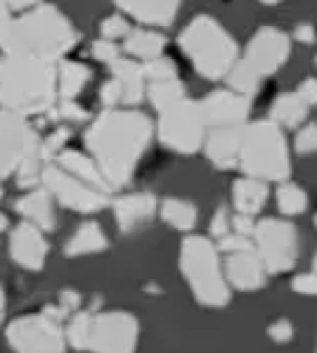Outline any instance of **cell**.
<instances>
[{
    "mask_svg": "<svg viewBox=\"0 0 317 353\" xmlns=\"http://www.w3.org/2000/svg\"><path fill=\"white\" fill-rule=\"evenodd\" d=\"M152 135L154 123L142 112L107 110L90 123L85 130V148L109 188H123L133 178Z\"/></svg>",
    "mask_w": 317,
    "mask_h": 353,
    "instance_id": "1",
    "label": "cell"
},
{
    "mask_svg": "<svg viewBox=\"0 0 317 353\" xmlns=\"http://www.w3.org/2000/svg\"><path fill=\"white\" fill-rule=\"evenodd\" d=\"M79 41L71 21L54 5H34L19 17L0 21V50L59 64Z\"/></svg>",
    "mask_w": 317,
    "mask_h": 353,
    "instance_id": "2",
    "label": "cell"
},
{
    "mask_svg": "<svg viewBox=\"0 0 317 353\" xmlns=\"http://www.w3.org/2000/svg\"><path fill=\"white\" fill-rule=\"evenodd\" d=\"M57 102V64L34 57H0V107L17 117L50 112Z\"/></svg>",
    "mask_w": 317,
    "mask_h": 353,
    "instance_id": "3",
    "label": "cell"
},
{
    "mask_svg": "<svg viewBox=\"0 0 317 353\" xmlns=\"http://www.w3.org/2000/svg\"><path fill=\"white\" fill-rule=\"evenodd\" d=\"M183 52L204 79H225L239 59L237 43L232 36L209 14H199L190 21L178 38Z\"/></svg>",
    "mask_w": 317,
    "mask_h": 353,
    "instance_id": "4",
    "label": "cell"
},
{
    "mask_svg": "<svg viewBox=\"0 0 317 353\" xmlns=\"http://www.w3.org/2000/svg\"><path fill=\"white\" fill-rule=\"evenodd\" d=\"M180 270L196 301L206 308H223L229 301V285L221 252L209 237L190 235L180 247Z\"/></svg>",
    "mask_w": 317,
    "mask_h": 353,
    "instance_id": "5",
    "label": "cell"
},
{
    "mask_svg": "<svg viewBox=\"0 0 317 353\" xmlns=\"http://www.w3.org/2000/svg\"><path fill=\"white\" fill-rule=\"evenodd\" d=\"M239 168L247 173V178H256L260 183L287 181L292 173V159L287 138L277 123L270 119L247 123L239 150Z\"/></svg>",
    "mask_w": 317,
    "mask_h": 353,
    "instance_id": "6",
    "label": "cell"
},
{
    "mask_svg": "<svg viewBox=\"0 0 317 353\" xmlns=\"http://www.w3.org/2000/svg\"><path fill=\"white\" fill-rule=\"evenodd\" d=\"M156 133L163 148L178 152V154H194L196 150L204 148L206 133H209L201 105L185 97L178 105L168 107L158 117Z\"/></svg>",
    "mask_w": 317,
    "mask_h": 353,
    "instance_id": "7",
    "label": "cell"
},
{
    "mask_svg": "<svg viewBox=\"0 0 317 353\" xmlns=\"http://www.w3.org/2000/svg\"><path fill=\"white\" fill-rule=\"evenodd\" d=\"M254 252L267 273H287L298 261V232L289 221L263 219L254 228Z\"/></svg>",
    "mask_w": 317,
    "mask_h": 353,
    "instance_id": "8",
    "label": "cell"
},
{
    "mask_svg": "<svg viewBox=\"0 0 317 353\" xmlns=\"http://www.w3.org/2000/svg\"><path fill=\"white\" fill-rule=\"evenodd\" d=\"M8 344L14 353H64L67 336L50 316H21L10 323Z\"/></svg>",
    "mask_w": 317,
    "mask_h": 353,
    "instance_id": "9",
    "label": "cell"
},
{
    "mask_svg": "<svg viewBox=\"0 0 317 353\" xmlns=\"http://www.w3.org/2000/svg\"><path fill=\"white\" fill-rule=\"evenodd\" d=\"M138 320L125 311L92 313L88 349L92 353H135L138 349Z\"/></svg>",
    "mask_w": 317,
    "mask_h": 353,
    "instance_id": "10",
    "label": "cell"
},
{
    "mask_svg": "<svg viewBox=\"0 0 317 353\" xmlns=\"http://www.w3.org/2000/svg\"><path fill=\"white\" fill-rule=\"evenodd\" d=\"M41 183L59 204L71 211H79V214H95V211L105 209L109 204V192L79 181V178H74L71 173L62 171L54 164H48L43 168Z\"/></svg>",
    "mask_w": 317,
    "mask_h": 353,
    "instance_id": "11",
    "label": "cell"
},
{
    "mask_svg": "<svg viewBox=\"0 0 317 353\" xmlns=\"http://www.w3.org/2000/svg\"><path fill=\"white\" fill-rule=\"evenodd\" d=\"M41 150V138L24 117L0 112V181L19 171L24 159Z\"/></svg>",
    "mask_w": 317,
    "mask_h": 353,
    "instance_id": "12",
    "label": "cell"
},
{
    "mask_svg": "<svg viewBox=\"0 0 317 353\" xmlns=\"http://www.w3.org/2000/svg\"><path fill=\"white\" fill-rule=\"evenodd\" d=\"M292 52V38L277 26H260L244 50V62L254 69L260 79L270 74H277L284 67Z\"/></svg>",
    "mask_w": 317,
    "mask_h": 353,
    "instance_id": "13",
    "label": "cell"
},
{
    "mask_svg": "<svg viewBox=\"0 0 317 353\" xmlns=\"http://www.w3.org/2000/svg\"><path fill=\"white\" fill-rule=\"evenodd\" d=\"M201 114L209 130L218 128H244L249 121L251 100L232 90H213L199 102Z\"/></svg>",
    "mask_w": 317,
    "mask_h": 353,
    "instance_id": "14",
    "label": "cell"
},
{
    "mask_svg": "<svg viewBox=\"0 0 317 353\" xmlns=\"http://www.w3.org/2000/svg\"><path fill=\"white\" fill-rule=\"evenodd\" d=\"M10 256L26 270H41L48 259V242L34 223H19L10 232Z\"/></svg>",
    "mask_w": 317,
    "mask_h": 353,
    "instance_id": "15",
    "label": "cell"
},
{
    "mask_svg": "<svg viewBox=\"0 0 317 353\" xmlns=\"http://www.w3.org/2000/svg\"><path fill=\"white\" fill-rule=\"evenodd\" d=\"M114 219L123 235L135 232L138 228L147 225L158 211V202L152 192H133L114 199Z\"/></svg>",
    "mask_w": 317,
    "mask_h": 353,
    "instance_id": "16",
    "label": "cell"
},
{
    "mask_svg": "<svg viewBox=\"0 0 317 353\" xmlns=\"http://www.w3.org/2000/svg\"><path fill=\"white\" fill-rule=\"evenodd\" d=\"M225 270V280L227 285H232L239 292H256L265 285L267 270L260 263V259L256 256L254 249L249 252H239V254H229L223 263Z\"/></svg>",
    "mask_w": 317,
    "mask_h": 353,
    "instance_id": "17",
    "label": "cell"
},
{
    "mask_svg": "<svg viewBox=\"0 0 317 353\" xmlns=\"http://www.w3.org/2000/svg\"><path fill=\"white\" fill-rule=\"evenodd\" d=\"M244 128H218L206 133L204 152L213 166L221 168V171H229V168L239 166V150H242Z\"/></svg>",
    "mask_w": 317,
    "mask_h": 353,
    "instance_id": "18",
    "label": "cell"
},
{
    "mask_svg": "<svg viewBox=\"0 0 317 353\" xmlns=\"http://www.w3.org/2000/svg\"><path fill=\"white\" fill-rule=\"evenodd\" d=\"M109 72H112V79L116 81L119 88H121V105L133 107L145 100L147 81H145V72H142L140 62L128 59V57H119L116 62L109 64Z\"/></svg>",
    "mask_w": 317,
    "mask_h": 353,
    "instance_id": "19",
    "label": "cell"
},
{
    "mask_svg": "<svg viewBox=\"0 0 317 353\" xmlns=\"http://www.w3.org/2000/svg\"><path fill=\"white\" fill-rule=\"evenodd\" d=\"M119 10L128 14V17L138 19L140 24L166 29V26H171L176 21L180 5L173 3V0H158V3L140 0V3H119Z\"/></svg>",
    "mask_w": 317,
    "mask_h": 353,
    "instance_id": "20",
    "label": "cell"
},
{
    "mask_svg": "<svg viewBox=\"0 0 317 353\" xmlns=\"http://www.w3.org/2000/svg\"><path fill=\"white\" fill-rule=\"evenodd\" d=\"M17 211L26 219V223H34L38 230L52 232L57 225V216H54L52 206V194L43 190H31L26 192V197H21L17 202Z\"/></svg>",
    "mask_w": 317,
    "mask_h": 353,
    "instance_id": "21",
    "label": "cell"
},
{
    "mask_svg": "<svg viewBox=\"0 0 317 353\" xmlns=\"http://www.w3.org/2000/svg\"><path fill=\"white\" fill-rule=\"evenodd\" d=\"M267 197H270L267 183H260L256 178H247V176L232 183V204L234 211L242 216H251L254 219L256 214H260Z\"/></svg>",
    "mask_w": 317,
    "mask_h": 353,
    "instance_id": "22",
    "label": "cell"
},
{
    "mask_svg": "<svg viewBox=\"0 0 317 353\" xmlns=\"http://www.w3.org/2000/svg\"><path fill=\"white\" fill-rule=\"evenodd\" d=\"M57 166L62 171L71 173L74 178L79 181L88 183V185L97 188V190H105V192H112V188L107 185V181L102 178L100 168L92 161V157L83 154V152H76V150H64L62 154L57 157Z\"/></svg>",
    "mask_w": 317,
    "mask_h": 353,
    "instance_id": "23",
    "label": "cell"
},
{
    "mask_svg": "<svg viewBox=\"0 0 317 353\" xmlns=\"http://www.w3.org/2000/svg\"><path fill=\"white\" fill-rule=\"evenodd\" d=\"M107 235L102 232V228L95 223V221H88V223H81L79 230L71 235V240L64 247V254L71 259L76 256H88V254H97L107 249Z\"/></svg>",
    "mask_w": 317,
    "mask_h": 353,
    "instance_id": "24",
    "label": "cell"
},
{
    "mask_svg": "<svg viewBox=\"0 0 317 353\" xmlns=\"http://www.w3.org/2000/svg\"><path fill=\"white\" fill-rule=\"evenodd\" d=\"M90 83V69L81 62H59L57 64V97L62 102L76 100L81 90Z\"/></svg>",
    "mask_w": 317,
    "mask_h": 353,
    "instance_id": "25",
    "label": "cell"
},
{
    "mask_svg": "<svg viewBox=\"0 0 317 353\" xmlns=\"http://www.w3.org/2000/svg\"><path fill=\"white\" fill-rule=\"evenodd\" d=\"M123 48L128 55H133L135 62L138 59L150 62V59L161 57L163 48H166V38L152 29H133L123 41Z\"/></svg>",
    "mask_w": 317,
    "mask_h": 353,
    "instance_id": "26",
    "label": "cell"
},
{
    "mask_svg": "<svg viewBox=\"0 0 317 353\" xmlns=\"http://www.w3.org/2000/svg\"><path fill=\"white\" fill-rule=\"evenodd\" d=\"M305 117H308V107L303 105V100L296 93L277 95L270 107V121L280 128H296L305 121Z\"/></svg>",
    "mask_w": 317,
    "mask_h": 353,
    "instance_id": "27",
    "label": "cell"
},
{
    "mask_svg": "<svg viewBox=\"0 0 317 353\" xmlns=\"http://www.w3.org/2000/svg\"><path fill=\"white\" fill-rule=\"evenodd\" d=\"M161 219L166 221L173 230H192L196 225V206L187 199H178V197H168L161 202Z\"/></svg>",
    "mask_w": 317,
    "mask_h": 353,
    "instance_id": "28",
    "label": "cell"
},
{
    "mask_svg": "<svg viewBox=\"0 0 317 353\" xmlns=\"http://www.w3.org/2000/svg\"><path fill=\"white\" fill-rule=\"evenodd\" d=\"M225 81H227V85H229V90L232 93H237V95H244V97H249L251 100V95H256L258 93V88H260V76L254 72V69L249 67L244 59H237L234 62V67L229 69V74L225 76Z\"/></svg>",
    "mask_w": 317,
    "mask_h": 353,
    "instance_id": "29",
    "label": "cell"
},
{
    "mask_svg": "<svg viewBox=\"0 0 317 353\" xmlns=\"http://www.w3.org/2000/svg\"><path fill=\"white\" fill-rule=\"evenodd\" d=\"M147 97H150L152 107L158 112H166L168 107L178 105L185 100V85L180 81H158V83H147Z\"/></svg>",
    "mask_w": 317,
    "mask_h": 353,
    "instance_id": "30",
    "label": "cell"
},
{
    "mask_svg": "<svg viewBox=\"0 0 317 353\" xmlns=\"http://www.w3.org/2000/svg\"><path fill=\"white\" fill-rule=\"evenodd\" d=\"M277 206L284 216H298L308 209V194L296 183H282L277 188Z\"/></svg>",
    "mask_w": 317,
    "mask_h": 353,
    "instance_id": "31",
    "label": "cell"
},
{
    "mask_svg": "<svg viewBox=\"0 0 317 353\" xmlns=\"http://www.w3.org/2000/svg\"><path fill=\"white\" fill-rule=\"evenodd\" d=\"M90 323H92V313H76L71 318L69 327H67V341L74 346L76 351H85L88 349V336H90Z\"/></svg>",
    "mask_w": 317,
    "mask_h": 353,
    "instance_id": "32",
    "label": "cell"
},
{
    "mask_svg": "<svg viewBox=\"0 0 317 353\" xmlns=\"http://www.w3.org/2000/svg\"><path fill=\"white\" fill-rule=\"evenodd\" d=\"M142 72H145V81H150V83H158V81H176L178 79L176 62H173V59H168V57H163V55L142 64Z\"/></svg>",
    "mask_w": 317,
    "mask_h": 353,
    "instance_id": "33",
    "label": "cell"
},
{
    "mask_svg": "<svg viewBox=\"0 0 317 353\" xmlns=\"http://www.w3.org/2000/svg\"><path fill=\"white\" fill-rule=\"evenodd\" d=\"M43 154L41 150H36L34 154H29L24 159V164L19 166L17 171V183L19 188H34L36 183H41V176H43Z\"/></svg>",
    "mask_w": 317,
    "mask_h": 353,
    "instance_id": "34",
    "label": "cell"
},
{
    "mask_svg": "<svg viewBox=\"0 0 317 353\" xmlns=\"http://www.w3.org/2000/svg\"><path fill=\"white\" fill-rule=\"evenodd\" d=\"M130 24L125 21V17H121V14H112V17H107L105 21L100 24V36L102 41H119V38H128L130 34Z\"/></svg>",
    "mask_w": 317,
    "mask_h": 353,
    "instance_id": "35",
    "label": "cell"
},
{
    "mask_svg": "<svg viewBox=\"0 0 317 353\" xmlns=\"http://www.w3.org/2000/svg\"><path fill=\"white\" fill-rule=\"evenodd\" d=\"M296 154H317V123H308L296 133L294 140Z\"/></svg>",
    "mask_w": 317,
    "mask_h": 353,
    "instance_id": "36",
    "label": "cell"
},
{
    "mask_svg": "<svg viewBox=\"0 0 317 353\" xmlns=\"http://www.w3.org/2000/svg\"><path fill=\"white\" fill-rule=\"evenodd\" d=\"M67 138H69V130L67 128H57L54 133L50 135V138H45L41 143V154H43V161L45 159H50V157L54 154H62L64 152V143H67Z\"/></svg>",
    "mask_w": 317,
    "mask_h": 353,
    "instance_id": "37",
    "label": "cell"
},
{
    "mask_svg": "<svg viewBox=\"0 0 317 353\" xmlns=\"http://www.w3.org/2000/svg\"><path fill=\"white\" fill-rule=\"evenodd\" d=\"M90 55L95 59H100V62H116L119 57H121V52H119V46L112 41H102V38H97L95 43L90 46Z\"/></svg>",
    "mask_w": 317,
    "mask_h": 353,
    "instance_id": "38",
    "label": "cell"
},
{
    "mask_svg": "<svg viewBox=\"0 0 317 353\" xmlns=\"http://www.w3.org/2000/svg\"><path fill=\"white\" fill-rule=\"evenodd\" d=\"M218 252H225L227 256L229 254H239V252H249V249H254V244H251V237H242V235H225L221 242L216 244Z\"/></svg>",
    "mask_w": 317,
    "mask_h": 353,
    "instance_id": "39",
    "label": "cell"
},
{
    "mask_svg": "<svg viewBox=\"0 0 317 353\" xmlns=\"http://www.w3.org/2000/svg\"><path fill=\"white\" fill-rule=\"evenodd\" d=\"M292 290L303 296H317V273H300L292 280Z\"/></svg>",
    "mask_w": 317,
    "mask_h": 353,
    "instance_id": "40",
    "label": "cell"
},
{
    "mask_svg": "<svg viewBox=\"0 0 317 353\" xmlns=\"http://www.w3.org/2000/svg\"><path fill=\"white\" fill-rule=\"evenodd\" d=\"M267 334H270L272 341H277V344H287V341L294 339V325L289 323V320H275V323L267 327Z\"/></svg>",
    "mask_w": 317,
    "mask_h": 353,
    "instance_id": "41",
    "label": "cell"
},
{
    "mask_svg": "<svg viewBox=\"0 0 317 353\" xmlns=\"http://www.w3.org/2000/svg\"><path fill=\"white\" fill-rule=\"evenodd\" d=\"M229 225H232V219H229L227 209H218L211 219V235L223 240L225 235H229Z\"/></svg>",
    "mask_w": 317,
    "mask_h": 353,
    "instance_id": "42",
    "label": "cell"
},
{
    "mask_svg": "<svg viewBox=\"0 0 317 353\" xmlns=\"http://www.w3.org/2000/svg\"><path fill=\"white\" fill-rule=\"evenodd\" d=\"M100 100L102 105H107V110H114L116 105H121V88L114 79H109L100 88Z\"/></svg>",
    "mask_w": 317,
    "mask_h": 353,
    "instance_id": "43",
    "label": "cell"
},
{
    "mask_svg": "<svg viewBox=\"0 0 317 353\" xmlns=\"http://www.w3.org/2000/svg\"><path fill=\"white\" fill-rule=\"evenodd\" d=\"M294 93L303 100V105L308 107V110L310 107H317V79H305Z\"/></svg>",
    "mask_w": 317,
    "mask_h": 353,
    "instance_id": "44",
    "label": "cell"
},
{
    "mask_svg": "<svg viewBox=\"0 0 317 353\" xmlns=\"http://www.w3.org/2000/svg\"><path fill=\"white\" fill-rule=\"evenodd\" d=\"M59 117L67 119V121L81 123V121L88 119V112H85L81 105H76L74 100H69V102H62V105H59Z\"/></svg>",
    "mask_w": 317,
    "mask_h": 353,
    "instance_id": "45",
    "label": "cell"
},
{
    "mask_svg": "<svg viewBox=\"0 0 317 353\" xmlns=\"http://www.w3.org/2000/svg\"><path fill=\"white\" fill-rule=\"evenodd\" d=\"M232 228H234V235H242V237H251L254 235V219L251 216H242V214H234L232 219Z\"/></svg>",
    "mask_w": 317,
    "mask_h": 353,
    "instance_id": "46",
    "label": "cell"
},
{
    "mask_svg": "<svg viewBox=\"0 0 317 353\" xmlns=\"http://www.w3.org/2000/svg\"><path fill=\"white\" fill-rule=\"evenodd\" d=\"M294 41H298V43H315V26H310V24H300L294 29Z\"/></svg>",
    "mask_w": 317,
    "mask_h": 353,
    "instance_id": "47",
    "label": "cell"
},
{
    "mask_svg": "<svg viewBox=\"0 0 317 353\" xmlns=\"http://www.w3.org/2000/svg\"><path fill=\"white\" fill-rule=\"evenodd\" d=\"M62 311L67 313V311H71V308H76L79 306V294H74V292H64L62 296Z\"/></svg>",
    "mask_w": 317,
    "mask_h": 353,
    "instance_id": "48",
    "label": "cell"
},
{
    "mask_svg": "<svg viewBox=\"0 0 317 353\" xmlns=\"http://www.w3.org/2000/svg\"><path fill=\"white\" fill-rule=\"evenodd\" d=\"M5 306V292H3V287H0V308Z\"/></svg>",
    "mask_w": 317,
    "mask_h": 353,
    "instance_id": "49",
    "label": "cell"
},
{
    "mask_svg": "<svg viewBox=\"0 0 317 353\" xmlns=\"http://www.w3.org/2000/svg\"><path fill=\"white\" fill-rule=\"evenodd\" d=\"M315 273H317V254H315Z\"/></svg>",
    "mask_w": 317,
    "mask_h": 353,
    "instance_id": "50",
    "label": "cell"
},
{
    "mask_svg": "<svg viewBox=\"0 0 317 353\" xmlns=\"http://www.w3.org/2000/svg\"><path fill=\"white\" fill-rule=\"evenodd\" d=\"M0 197H3V188H0Z\"/></svg>",
    "mask_w": 317,
    "mask_h": 353,
    "instance_id": "51",
    "label": "cell"
},
{
    "mask_svg": "<svg viewBox=\"0 0 317 353\" xmlns=\"http://www.w3.org/2000/svg\"><path fill=\"white\" fill-rule=\"evenodd\" d=\"M315 225H317V216H315Z\"/></svg>",
    "mask_w": 317,
    "mask_h": 353,
    "instance_id": "52",
    "label": "cell"
},
{
    "mask_svg": "<svg viewBox=\"0 0 317 353\" xmlns=\"http://www.w3.org/2000/svg\"><path fill=\"white\" fill-rule=\"evenodd\" d=\"M315 64H317V57H315Z\"/></svg>",
    "mask_w": 317,
    "mask_h": 353,
    "instance_id": "53",
    "label": "cell"
},
{
    "mask_svg": "<svg viewBox=\"0 0 317 353\" xmlns=\"http://www.w3.org/2000/svg\"><path fill=\"white\" fill-rule=\"evenodd\" d=\"M315 353H317V351H315Z\"/></svg>",
    "mask_w": 317,
    "mask_h": 353,
    "instance_id": "54",
    "label": "cell"
}]
</instances>
